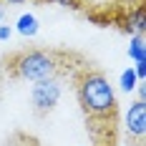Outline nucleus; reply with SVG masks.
I'll return each instance as SVG.
<instances>
[{
	"label": "nucleus",
	"mask_w": 146,
	"mask_h": 146,
	"mask_svg": "<svg viewBox=\"0 0 146 146\" xmlns=\"http://www.w3.org/2000/svg\"><path fill=\"white\" fill-rule=\"evenodd\" d=\"M76 96L78 106L86 113V121H91V129H106L113 131L118 113V101L116 91L111 86V81L101 71H86L78 76L76 81Z\"/></svg>",
	"instance_id": "f257e3e1"
},
{
	"label": "nucleus",
	"mask_w": 146,
	"mask_h": 146,
	"mask_svg": "<svg viewBox=\"0 0 146 146\" xmlns=\"http://www.w3.org/2000/svg\"><path fill=\"white\" fill-rule=\"evenodd\" d=\"M8 68L30 83H38L45 78H56V73L60 71V58L58 53H50V50H23L10 58Z\"/></svg>",
	"instance_id": "f03ea898"
},
{
	"label": "nucleus",
	"mask_w": 146,
	"mask_h": 146,
	"mask_svg": "<svg viewBox=\"0 0 146 146\" xmlns=\"http://www.w3.org/2000/svg\"><path fill=\"white\" fill-rule=\"evenodd\" d=\"M60 93H63V88H60L58 78H45V81H38L33 91H30V101H33V108H35V113H50L60 101Z\"/></svg>",
	"instance_id": "7ed1b4c3"
},
{
	"label": "nucleus",
	"mask_w": 146,
	"mask_h": 146,
	"mask_svg": "<svg viewBox=\"0 0 146 146\" xmlns=\"http://www.w3.org/2000/svg\"><path fill=\"white\" fill-rule=\"evenodd\" d=\"M123 123H126L129 136H133V139H144V133H146V103L141 101V98L129 106Z\"/></svg>",
	"instance_id": "20e7f679"
},
{
	"label": "nucleus",
	"mask_w": 146,
	"mask_h": 146,
	"mask_svg": "<svg viewBox=\"0 0 146 146\" xmlns=\"http://www.w3.org/2000/svg\"><path fill=\"white\" fill-rule=\"evenodd\" d=\"M123 28L131 30L133 35H144V30H146V8L144 5H133L123 15Z\"/></svg>",
	"instance_id": "39448f33"
},
{
	"label": "nucleus",
	"mask_w": 146,
	"mask_h": 146,
	"mask_svg": "<svg viewBox=\"0 0 146 146\" xmlns=\"http://www.w3.org/2000/svg\"><path fill=\"white\" fill-rule=\"evenodd\" d=\"M38 28H40V25H38V18L33 13H23L18 18V23H15V30H18L23 38H33V35L38 33Z\"/></svg>",
	"instance_id": "423d86ee"
},
{
	"label": "nucleus",
	"mask_w": 146,
	"mask_h": 146,
	"mask_svg": "<svg viewBox=\"0 0 146 146\" xmlns=\"http://www.w3.org/2000/svg\"><path fill=\"white\" fill-rule=\"evenodd\" d=\"M129 58L136 63V60H146V43H144V35H133L131 45H129Z\"/></svg>",
	"instance_id": "0eeeda50"
},
{
	"label": "nucleus",
	"mask_w": 146,
	"mask_h": 146,
	"mask_svg": "<svg viewBox=\"0 0 146 146\" xmlns=\"http://www.w3.org/2000/svg\"><path fill=\"white\" fill-rule=\"evenodd\" d=\"M136 86H139V78H136L133 68H126V71L121 73V88L126 93H131V91H136Z\"/></svg>",
	"instance_id": "6e6552de"
},
{
	"label": "nucleus",
	"mask_w": 146,
	"mask_h": 146,
	"mask_svg": "<svg viewBox=\"0 0 146 146\" xmlns=\"http://www.w3.org/2000/svg\"><path fill=\"white\" fill-rule=\"evenodd\" d=\"M133 73H136V78H139V81H144V78H146V60H136Z\"/></svg>",
	"instance_id": "1a4fd4ad"
},
{
	"label": "nucleus",
	"mask_w": 146,
	"mask_h": 146,
	"mask_svg": "<svg viewBox=\"0 0 146 146\" xmlns=\"http://www.w3.org/2000/svg\"><path fill=\"white\" fill-rule=\"evenodd\" d=\"M53 3H58L63 8H71V10H78L81 8V0H53Z\"/></svg>",
	"instance_id": "9d476101"
},
{
	"label": "nucleus",
	"mask_w": 146,
	"mask_h": 146,
	"mask_svg": "<svg viewBox=\"0 0 146 146\" xmlns=\"http://www.w3.org/2000/svg\"><path fill=\"white\" fill-rule=\"evenodd\" d=\"M13 35V28L10 25H0V40H8Z\"/></svg>",
	"instance_id": "9b49d317"
},
{
	"label": "nucleus",
	"mask_w": 146,
	"mask_h": 146,
	"mask_svg": "<svg viewBox=\"0 0 146 146\" xmlns=\"http://www.w3.org/2000/svg\"><path fill=\"white\" fill-rule=\"evenodd\" d=\"M3 18H5V5H3V0H0V23H3Z\"/></svg>",
	"instance_id": "f8f14e48"
},
{
	"label": "nucleus",
	"mask_w": 146,
	"mask_h": 146,
	"mask_svg": "<svg viewBox=\"0 0 146 146\" xmlns=\"http://www.w3.org/2000/svg\"><path fill=\"white\" fill-rule=\"evenodd\" d=\"M3 3H10V5H20V3H25V0H3Z\"/></svg>",
	"instance_id": "ddd939ff"
},
{
	"label": "nucleus",
	"mask_w": 146,
	"mask_h": 146,
	"mask_svg": "<svg viewBox=\"0 0 146 146\" xmlns=\"http://www.w3.org/2000/svg\"><path fill=\"white\" fill-rule=\"evenodd\" d=\"M121 3H131V5H141V0H121Z\"/></svg>",
	"instance_id": "4468645a"
}]
</instances>
